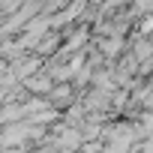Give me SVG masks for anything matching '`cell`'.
<instances>
[{
    "label": "cell",
    "instance_id": "cell-1",
    "mask_svg": "<svg viewBox=\"0 0 153 153\" xmlns=\"http://www.w3.org/2000/svg\"><path fill=\"white\" fill-rule=\"evenodd\" d=\"M78 144H81V138H78L75 129H60L57 138H54V150H57V153H72Z\"/></svg>",
    "mask_w": 153,
    "mask_h": 153
},
{
    "label": "cell",
    "instance_id": "cell-2",
    "mask_svg": "<svg viewBox=\"0 0 153 153\" xmlns=\"http://www.w3.org/2000/svg\"><path fill=\"white\" fill-rule=\"evenodd\" d=\"M24 81H27V87L33 93H48L51 90V78L48 75H33V78H24Z\"/></svg>",
    "mask_w": 153,
    "mask_h": 153
},
{
    "label": "cell",
    "instance_id": "cell-3",
    "mask_svg": "<svg viewBox=\"0 0 153 153\" xmlns=\"http://www.w3.org/2000/svg\"><path fill=\"white\" fill-rule=\"evenodd\" d=\"M48 93H51V99H54L57 105H63V102H69V99H72V93H69V87H63V84H60V87H51Z\"/></svg>",
    "mask_w": 153,
    "mask_h": 153
},
{
    "label": "cell",
    "instance_id": "cell-4",
    "mask_svg": "<svg viewBox=\"0 0 153 153\" xmlns=\"http://www.w3.org/2000/svg\"><path fill=\"white\" fill-rule=\"evenodd\" d=\"M102 51H105V54H117V51H120V39H117V36L105 39V42H102Z\"/></svg>",
    "mask_w": 153,
    "mask_h": 153
}]
</instances>
